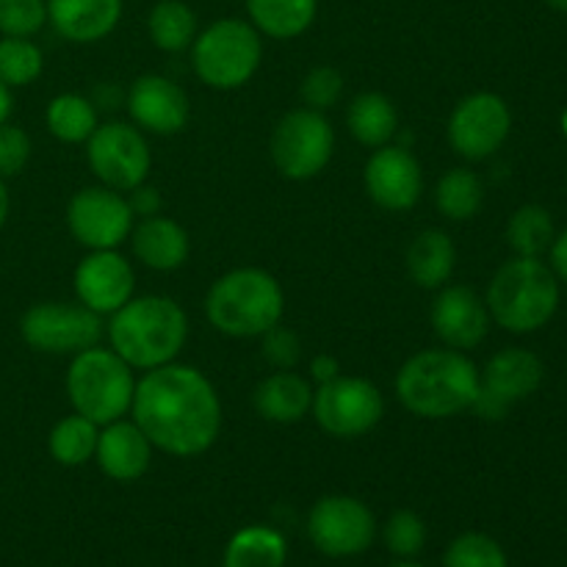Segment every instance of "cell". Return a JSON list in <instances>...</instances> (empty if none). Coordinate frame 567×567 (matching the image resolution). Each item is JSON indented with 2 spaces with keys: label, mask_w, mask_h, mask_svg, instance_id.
I'll return each mask as SVG.
<instances>
[{
  "label": "cell",
  "mask_w": 567,
  "mask_h": 567,
  "mask_svg": "<svg viewBox=\"0 0 567 567\" xmlns=\"http://www.w3.org/2000/svg\"><path fill=\"white\" fill-rule=\"evenodd\" d=\"M133 210L122 192L105 186L81 188L66 203V227L86 249H116L133 230Z\"/></svg>",
  "instance_id": "9a60e30c"
},
{
  "label": "cell",
  "mask_w": 567,
  "mask_h": 567,
  "mask_svg": "<svg viewBox=\"0 0 567 567\" xmlns=\"http://www.w3.org/2000/svg\"><path fill=\"white\" fill-rule=\"evenodd\" d=\"M548 6H551L554 11H563V14H567V0H546Z\"/></svg>",
  "instance_id": "bcb514c9"
},
{
  "label": "cell",
  "mask_w": 567,
  "mask_h": 567,
  "mask_svg": "<svg viewBox=\"0 0 567 567\" xmlns=\"http://www.w3.org/2000/svg\"><path fill=\"white\" fill-rule=\"evenodd\" d=\"M147 31L155 48L164 53H181L197 39V14L183 0H158L147 17Z\"/></svg>",
  "instance_id": "83f0119b"
},
{
  "label": "cell",
  "mask_w": 567,
  "mask_h": 567,
  "mask_svg": "<svg viewBox=\"0 0 567 567\" xmlns=\"http://www.w3.org/2000/svg\"><path fill=\"white\" fill-rule=\"evenodd\" d=\"M509 131H513L509 105L493 92H476L460 100L446 125L452 150L468 161H485L498 153L509 138Z\"/></svg>",
  "instance_id": "5bb4252c"
},
{
  "label": "cell",
  "mask_w": 567,
  "mask_h": 567,
  "mask_svg": "<svg viewBox=\"0 0 567 567\" xmlns=\"http://www.w3.org/2000/svg\"><path fill=\"white\" fill-rule=\"evenodd\" d=\"M286 297L269 271L244 266L221 275L205 297V316L210 327L230 338H260L280 324Z\"/></svg>",
  "instance_id": "277c9868"
},
{
  "label": "cell",
  "mask_w": 567,
  "mask_h": 567,
  "mask_svg": "<svg viewBox=\"0 0 567 567\" xmlns=\"http://www.w3.org/2000/svg\"><path fill=\"white\" fill-rule=\"evenodd\" d=\"M260 338H264L266 363L275 365L277 371L293 369V365L299 363V358H302V343H299V336L293 330H288V327L275 324Z\"/></svg>",
  "instance_id": "74e56055"
},
{
  "label": "cell",
  "mask_w": 567,
  "mask_h": 567,
  "mask_svg": "<svg viewBox=\"0 0 567 567\" xmlns=\"http://www.w3.org/2000/svg\"><path fill=\"white\" fill-rule=\"evenodd\" d=\"M72 286H75L78 302L86 305L97 316H111L133 297L136 275L127 258H122L116 249H92L78 264Z\"/></svg>",
  "instance_id": "e0dca14e"
},
{
  "label": "cell",
  "mask_w": 567,
  "mask_h": 567,
  "mask_svg": "<svg viewBox=\"0 0 567 567\" xmlns=\"http://www.w3.org/2000/svg\"><path fill=\"white\" fill-rule=\"evenodd\" d=\"M482 203H485V186L482 177L471 169H449L446 175L437 181L435 188V205L446 219L452 221H468L480 214Z\"/></svg>",
  "instance_id": "1f68e13d"
},
{
  "label": "cell",
  "mask_w": 567,
  "mask_h": 567,
  "mask_svg": "<svg viewBox=\"0 0 567 567\" xmlns=\"http://www.w3.org/2000/svg\"><path fill=\"white\" fill-rule=\"evenodd\" d=\"M122 17V0H48V22L61 39L94 44L109 37Z\"/></svg>",
  "instance_id": "44dd1931"
},
{
  "label": "cell",
  "mask_w": 567,
  "mask_h": 567,
  "mask_svg": "<svg viewBox=\"0 0 567 567\" xmlns=\"http://www.w3.org/2000/svg\"><path fill=\"white\" fill-rule=\"evenodd\" d=\"M548 252H551V271L557 275V280L567 282V227L554 238Z\"/></svg>",
  "instance_id": "b9f144b4"
},
{
  "label": "cell",
  "mask_w": 567,
  "mask_h": 567,
  "mask_svg": "<svg viewBox=\"0 0 567 567\" xmlns=\"http://www.w3.org/2000/svg\"><path fill=\"white\" fill-rule=\"evenodd\" d=\"M97 435H100V426L94 424V421L83 419V415L78 413L66 415V419H61L59 424L50 430V437H48L50 457H53L59 465H66V468L86 465L89 460H94Z\"/></svg>",
  "instance_id": "f546056e"
},
{
  "label": "cell",
  "mask_w": 567,
  "mask_h": 567,
  "mask_svg": "<svg viewBox=\"0 0 567 567\" xmlns=\"http://www.w3.org/2000/svg\"><path fill=\"white\" fill-rule=\"evenodd\" d=\"M264 59V42L252 22L225 17L197 33L192 44V66L205 86L233 92L252 81Z\"/></svg>",
  "instance_id": "52a82bcc"
},
{
  "label": "cell",
  "mask_w": 567,
  "mask_h": 567,
  "mask_svg": "<svg viewBox=\"0 0 567 567\" xmlns=\"http://www.w3.org/2000/svg\"><path fill=\"white\" fill-rule=\"evenodd\" d=\"M94 460L109 480L136 482L150 471L153 443L138 430L136 421H111V424L100 426Z\"/></svg>",
  "instance_id": "ffe728a7"
},
{
  "label": "cell",
  "mask_w": 567,
  "mask_h": 567,
  "mask_svg": "<svg viewBox=\"0 0 567 567\" xmlns=\"http://www.w3.org/2000/svg\"><path fill=\"white\" fill-rule=\"evenodd\" d=\"M559 125H563V133H565V138H567V105H565V111H563V120H559Z\"/></svg>",
  "instance_id": "7dc6e473"
},
{
  "label": "cell",
  "mask_w": 567,
  "mask_h": 567,
  "mask_svg": "<svg viewBox=\"0 0 567 567\" xmlns=\"http://www.w3.org/2000/svg\"><path fill=\"white\" fill-rule=\"evenodd\" d=\"M288 543L275 526L252 524L238 529L225 548L221 567H286Z\"/></svg>",
  "instance_id": "484cf974"
},
{
  "label": "cell",
  "mask_w": 567,
  "mask_h": 567,
  "mask_svg": "<svg viewBox=\"0 0 567 567\" xmlns=\"http://www.w3.org/2000/svg\"><path fill=\"white\" fill-rule=\"evenodd\" d=\"M310 374L321 385V382H330L336 377H341V365H338V360L332 354H319V358L310 360Z\"/></svg>",
  "instance_id": "60d3db41"
},
{
  "label": "cell",
  "mask_w": 567,
  "mask_h": 567,
  "mask_svg": "<svg viewBox=\"0 0 567 567\" xmlns=\"http://www.w3.org/2000/svg\"><path fill=\"white\" fill-rule=\"evenodd\" d=\"M258 415L271 424H297L310 413L313 385L297 371H275L252 393Z\"/></svg>",
  "instance_id": "603a6c76"
},
{
  "label": "cell",
  "mask_w": 567,
  "mask_h": 567,
  "mask_svg": "<svg viewBox=\"0 0 567 567\" xmlns=\"http://www.w3.org/2000/svg\"><path fill=\"white\" fill-rule=\"evenodd\" d=\"M136 380L133 369L114 352L97 347L72 354L66 369V396L72 410L97 426L120 421L131 413Z\"/></svg>",
  "instance_id": "8992f818"
},
{
  "label": "cell",
  "mask_w": 567,
  "mask_h": 567,
  "mask_svg": "<svg viewBox=\"0 0 567 567\" xmlns=\"http://www.w3.org/2000/svg\"><path fill=\"white\" fill-rule=\"evenodd\" d=\"M349 133L363 147H385L399 133V114L391 97L380 92H360L347 111Z\"/></svg>",
  "instance_id": "d4e9b609"
},
{
  "label": "cell",
  "mask_w": 567,
  "mask_h": 567,
  "mask_svg": "<svg viewBox=\"0 0 567 567\" xmlns=\"http://www.w3.org/2000/svg\"><path fill=\"white\" fill-rule=\"evenodd\" d=\"M336 150V131L321 111L293 109L271 133L269 153L277 172L288 181H310L327 169Z\"/></svg>",
  "instance_id": "ba28073f"
},
{
  "label": "cell",
  "mask_w": 567,
  "mask_h": 567,
  "mask_svg": "<svg viewBox=\"0 0 567 567\" xmlns=\"http://www.w3.org/2000/svg\"><path fill=\"white\" fill-rule=\"evenodd\" d=\"M86 161L100 186L127 194L147 181L153 153L138 127L127 122H105L89 136Z\"/></svg>",
  "instance_id": "8fae6325"
},
{
  "label": "cell",
  "mask_w": 567,
  "mask_h": 567,
  "mask_svg": "<svg viewBox=\"0 0 567 567\" xmlns=\"http://www.w3.org/2000/svg\"><path fill=\"white\" fill-rule=\"evenodd\" d=\"M546 365L535 352L520 347L502 349L487 360L480 374V396L474 402V413L485 421H502L513 410V404L529 399L543 385Z\"/></svg>",
  "instance_id": "4fadbf2b"
},
{
  "label": "cell",
  "mask_w": 567,
  "mask_h": 567,
  "mask_svg": "<svg viewBox=\"0 0 567 567\" xmlns=\"http://www.w3.org/2000/svg\"><path fill=\"white\" fill-rule=\"evenodd\" d=\"M432 330L449 349H474L491 330L487 305L474 288L443 286L432 302Z\"/></svg>",
  "instance_id": "d6986e66"
},
{
  "label": "cell",
  "mask_w": 567,
  "mask_h": 567,
  "mask_svg": "<svg viewBox=\"0 0 567 567\" xmlns=\"http://www.w3.org/2000/svg\"><path fill=\"white\" fill-rule=\"evenodd\" d=\"M491 319L515 336H526L554 319L559 308V280L540 258H518L502 266L487 286Z\"/></svg>",
  "instance_id": "5b68a950"
},
{
  "label": "cell",
  "mask_w": 567,
  "mask_h": 567,
  "mask_svg": "<svg viewBox=\"0 0 567 567\" xmlns=\"http://www.w3.org/2000/svg\"><path fill=\"white\" fill-rule=\"evenodd\" d=\"M131 415L153 449L172 457L208 452L221 432V402L214 382L194 365L166 363L136 382Z\"/></svg>",
  "instance_id": "6da1fadb"
},
{
  "label": "cell",
  "mask_w": 567,
  "mask_h": 567,
  "mask_svg": "<svg viewBox=\"0 0 567 567\" xmlns=\"http://www.w3.org/2000/svg\"><path fill=\"white\" fill-rule=\"evenodd\" d=\"M109 343L131 369H158L175 363L188 336L186 310L169 297L150 293L131 297L116 313H111Z\"/></svg>",
  "instance_id": "3957f363"
},
{
  "label": "cell",
  "mask_w": 567,
  "mask_h": 567,
  "mask_svg": "<svg viewBox=\"0 0 567 567\" xmlns=\"http://www.w3.org/2000/svg\"><path fill=\"white\" fill-rule=\"evenodd\" d=\"M369 197L385 210H410L424 192V172L408 147L385 144L371 153L363 169Z\"/></svg>",
  "instance_id": "2e32d148"
},
{
  "label": "cell",
  "mask_w": 567,
  "mask_h": 567,
  "mask_svg": "<svg viewBox=\"0 0 567 567\" xmlns=\"http://www.w3.org/2000/svg\"><path fill=\"white\" fill-rule=\"evenodd\" d=\"M319 0H247L249 22L271 39H297L313 25Z\"/></svg>",
  "instance_id": "4316f807"
},
{
  "label": "cell",
  "mask_w": 567,
  "mask_h": 567,
  "mask_svg": "<svg viewBox=\"0 0 567 567\" xmlns=\"http://www.w3.org/2000/svg\"><path fill=\"white\" fill-rule=\"evenodd\" d=\"M48 25V0H0V33L28 37Z\"/></svg>",
  "instance_id": "d590c367"
},
{
  "label": "cell",
  "mask_w": 567,
  "mask_h": 567,
  "mask_svg": "<svg viewBox=\"0 0 567 567\" xmlns=\"http://www.w3.org/2000/svg\"><path fill=\"white\" fill-rule=\"evenodd\" d=\"M44 122H48V131L64 144L89 142V136H92L100 125L92 100L72 92L59 94V97L50 100L48 111H44Z\"/></svg>",
  "instance_id": "f1b7e54d"
},
{
  "label": "cell",
  "mask_w": 567,
  "mask_h": 567,
  "mask_svg": "<svg viewBox=\"0 0 567 567\" xmlns=\"http://www.w3.org/2000/svg\"><path fill=\"white\" fill-rule=\"evenodd\" d=\"M404 264H408V275L415 286L437 291L452 280L454 266H457V247L449 233L424 230L408 247Z\"/></svg>",
  "instance_id": "cb8c5ba5"
},
{
  "label": "cell",
  "mask_w": 567,
  "mask_h": 567,
  "mask_svg": "<svg viewBox=\"0 0 567 567\" xmlns=\"http://www.w3.org/2000/svg\"><path fill=\"white\" fill-rule=\"evenodd\" d=\"M127 114L138 131L155 136H175L188 125L192 103L188 94L166 75H142L127 92Z\"/></svg>",
  "instance_id": "ac0fdd59"
},
{
  "label": "cell",
  "mask_w": 567,
  "mask_h": 567,
  "mask_svg": "<svg viewBox=\"0 0 567 567\" xmlns=\"http://www.w3.org/2000/svg\"><path fill=\"white\" fill-rule=\"evenodd\" d=\"M9 188H6V181L0 177V230H3L6 219H9Z\"/></svg>",
  "instance_id": "ee69618b"
},
{
  "label": "cell",
  "mask_w": 567,
  "mask_h": 567,
  "mask_svg": "<svg viewBox=\"0 0 567 567\" xmlns=\"http://www.w3.org/2000/svg\"><path fill=\"white\" fill-rule=\"evenodd\" d=\"M443 567H509V563L504 548L491 535L465 532L449 543L446 554H443Z\"/></svg>",
  "instance_id": "836d02e7"
},
{
  "label": "cell",
  "mask_w": 567,
  "mask_h": 567,
  "mask_svg": "<svg viewBox=\"0 0 567 567\" xmlns=\"http://www.w3.org/2000/svg\"><path fill=\"white\" fill-rule=\"evenodd\" d=\"M393 388L402 408L419 419H454L474 410L480 369L460 349H424L404 360Z\"/></svg>",
  "instance_id": "7a4b0ae2"
},
{
  "label": "cell",
  "mask_w": 567,
  "mask_h": 567,
  "mask_svg": "<svg viewBox=\"0 0 567 567\" xmlns=\"http://www.w3.org/2000/svg\"><path fill=\"white\" fill-rule=\"evenodd\" d=\"M310 413L327 435L352 441L369 435L380 424L385 415V399L374 382L341 374L330 382H321L319 391H313Z\"/></svg>",
  "instance_id": "9c48e42d"
},
{
  "label": "cell",
  "mask_w": 567,
  "mask_h": 567,
  "mask_svg": "<svg viewBox=\"0 0 567 567\" xmlns=\"http://www.w3.org/2000/svg\"><path fill=\"white\" fill-rule=\"evenodd\" d=\"M382 543L396 559H415L426 546V524L413 509H399L382 526Z\"/></svg>",
  "instance_id": "e575fe53"
},
{
  "label": "cell",
  "mask_w": 567,
  "mask_h": 567,
  "mask_svg": "<svg viewBox=\"0 0 567 567\" xmlns=\"http://www.w3.org/2000/svg\"><path fill=\"white\" fill-rule=\"evenodd\" d=\"M308 537L324 557H360L377 540L374 513L354 496H324L310 507Z\"/></svg>",
  "instance_id": "7c38bea8"
},
{
  "label": "cell",
  "mask_w": 567,
  "mask_h": 567,
  "mask_svg": "<svg viewBox=\"0 0 567 567\" xmlns=\"http://www.w3.org/2000/svg\"><path fill=\"white\" fill-rule=\"evenodd\" d=\"M11 109H14V97H11V89L6 86L3 81H0V125H3V122H9Z\"/></svg>",
  "instance_id": "7bdbcfd3"
},
{
  "label": "cell",
  "mask_w": 567,
  "mask_h": 567,
  "mask_svg": "<svg viewBox=\"0 0 567 567\" xmlns=\"http://www.w3.org/2000/svg\"><path fill=\"white\" fill-rule=\"evenodd\" d=\"M557 238L551 214L543 205H524L507 221V244L518 258H540Z\"/></svg>",
  "instance_id": "4dcf8cb0"
},
{
  "label": "cell",
  "mask_w": 567,
  "mask_h": 567,
  "mask_svg": "<svg viewBox=\"0 0 567 567\" xmlns=\"http://www.w3.org/2000/svg\"><path fill=\"white\" fill-rule=\"evenodd\" d=\"M127 203H131L133 216H155L161 210V197H158V188L153 186H136L133 192H127Z\"/></svg>",
  "instance_id": "ab89813d"
},
{
  "label": "cell",
  "mask_w": 567,
  "mask_h": 567,
  "mask_svg": "<svg viewBox=\"0 0 567 567\" xmlns=\"http://www.w3.org/2000/svg\"><path fill=\"white\" fill-rule=\"evenodd\" d=\"M44 70V55L39 44L28 37L0 39V81L9 89L28 86Z\"/></svg>",
  "instance_id": "d6a6232c"
},
{
  "label": "cell",
  "mask_w": 567,
  "mask_h": 567,
  "mask_svg": "<svg viewBox=\"0 0 567 567\" xmlns=\"http://www.w3.org/2000/svg\"><path fill=\"white\" fill-rule=\"evenodd\" d=\"M299 94L305 100V109H313L324 114L327 109L338 105L343 97V75L336 66H316L302 78Z\"/></svg>",
  "instance_id": "8d00e7d4"
},
{
  "label": "cell",
  "mask_w": 567,
  "mask_h": 567,
  "mask_svg": "<svg viewBox=\"0 0 567 567\" xmlns=\"http://www.w3.org/2000/svg\"><path fill=\"white\" fill-rule=\"evenodd\" d=\"M28 158H31V138L22 127L0 125V177H14L25 169Z\"/></svg>",
  "instance_id": "f35d334b"
},
{
  "label": "cell",
  "mask_w": 567,
  "mask_h": 567,
  "mask_svg": "<svg viewBox=\"0 0 567 567\" xmlns=\"http://www.w3.org/2000/svg\"><path fill=\"white\" fill-rule=\"evenodd\" d=\"M131 247L138 264H144L153 271H175L181 269L192 252L186 227L177 225L175 219L166 216H144L131 230Z\"/></svg>",
  "instance_id": "7402d4cb"
},
{
  "label": "cell",
  "mask_w": 567,
  "mask_h": 567,
  "mask_svg": "<svg viewBox=\"0 0 567 567\" xmlns=\"http://www.w3.org/2000/svg\"><path fill=\"white\" fill-rule=\"evenodd\" d=\"M103 332V316L81 302H39L20 319L22 341L42 354H78L97 347Z\"/></svg>",
  "instance_id": "30bf717a"
},
{
  "label": "cell",
  "mask_w": 567,
  "mask_h": 567,
  "mask_svg": "<svg viewBox=\"0 0 567 567\" xmlns=\"http://www.w3.org/2000/svg\"><path fill=\"white\" fill-rule=\"evenodd\" d=\"M391 567H426V565L419 563V559H399V563H393Z\"/></svg>",
  "instance_id": "f6af8a7d"
}]
</instances>
